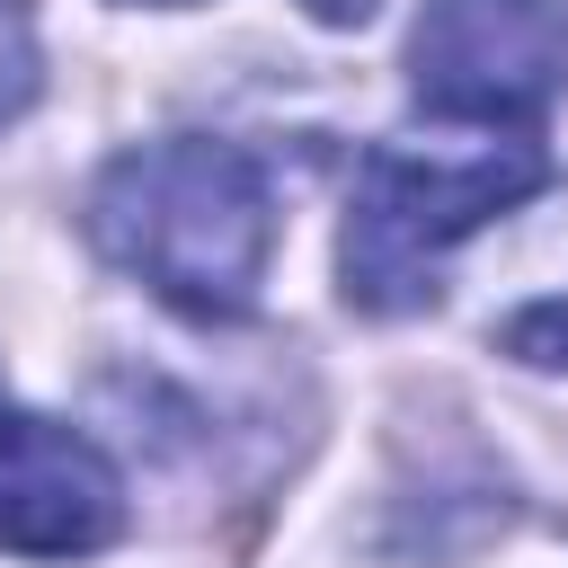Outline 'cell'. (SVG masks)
<instances>
[{
	"instance_id": "obj_2",
	"label": "cell",
	"mask_w": 568,
	"mask_h": 568,
	"mask_svg": "<svg viewBox=\"0 0 568 568\" xmlns=\"http://www.w3.org/2000/svg\"><path fill=\"white\" fill-rule=\"evenodd\" d=\"M541 178H550L541 142L506 133V124H462V133H435V142H417V133L373 142L355 204H346V240H337L346 302L373 311V320L426 311L435 284H444V257L479 222L515 213Z\"/></svg>"
},
{
	"instance_id": "obj_8",
	"label": "cell",
	"mask_w": 568,
	"mask_h": 568,
	"mask_svg": "<svg viewBox=\"0 0 568 568\" xmlns=\"http://www.w3.org/2000/svg\"><path fill=\"white\" fill-rule=\"evenodd\" d=\"M151 9H186V0H151Z\"/></svg>"
},
{
	"instance_id": "obj_3",
	"label": "cell",
	"mask_w": 568,
	"mask_h": 568,
	"mask_svg": "<svg viewBox=\"0 0 568 568\" xmlns=\"http://www.w3.org/2000/svg\"><path fill=\"white\" fill-rule=\"evenodd\" d=\"M408 89L444 124L532 133L568 89V9L559 0H426L408 36Z\"/></svg>"
},
{
	"instance_id": "obj_6",
	"label": "cell",
	"mask_w": 568,
	"mask_h": 568,
	"mask_svg": "<svg viewBox=\"0 0 568 568\" xmlns=\"http://www.w3.org/2000/svg\"><path fill=\"white\" fill-rule=\"evenodd\" d=\"M36 98V18L27 0H0V124Z\"/></svg>"
},
{
	"instance_id": "obj_7",
	"label": "cell",
	"mask_w": 568,
	"mask_h": 568,
	"mask_svg": "<svg viewBox=\"0 0 568 568\" xmlns=\"http://www.w3.org/2000/svg\"><path fill=\"white\" fill-rule=\"evenodd\" d=\"M302 9H311L320 27H364V18H373V0H302Z\"/></svg>"
},
{
	"instance_id": "obj_4",
	"label": "cell",
	"mask_w": 568,
	"mask_h": 568,
	"mask_svg": "<svg viewBox=\"0 0 568 568\" xmlns=\"http://www.w3.org/2000/svg\"><path fill=\"white\" fill-rule=\"evenodd\" d=\"M115 532H124L115 462L62 417L0 408V550H18V559H89Z\"/></svg>"
},
{
	"instance_id": "obj_5",
	"label": "cell",
	"mask_w": 568,
	"mask_h": 568,
	"mask_svg": "<svg viewBox=\"0 0 568 568\" xmlns=\"http://www.w3.org/2000/svg\"><path fill=\"white\" fill-rule=\"evenodd\" d=\"M497 346H506V355H524V364H568V293L524 302V311L497 328Z\"/></svg>"
},
{
	"instance_id": "obj_1",
	"label": "cell",
	"mask_w": 568,
	"mask_h": 568,
	"mask_svg": "<svg viewBox=\"0 0 568 568\" xmlns=\"http://www.w3.org/2000/svg\"><path fill=\"white\" fill-rule=\"evenodd\" d=\"M89 240L169 311L240 320L275 257V186H266L257 151L169 133V142L115 151L98 169Z\"/></svg>"
}]
</instances>
